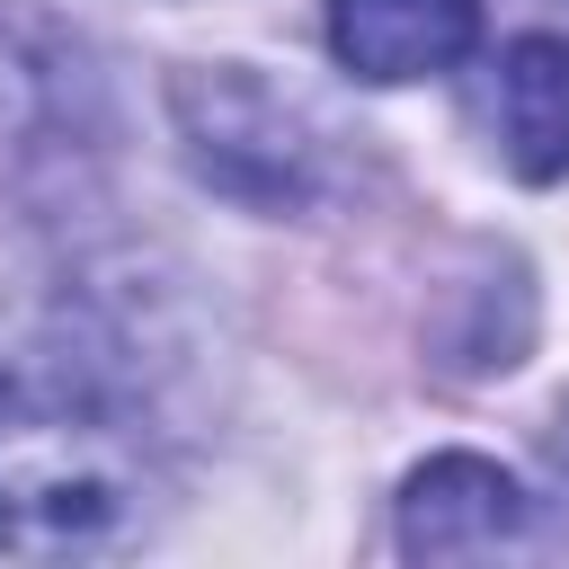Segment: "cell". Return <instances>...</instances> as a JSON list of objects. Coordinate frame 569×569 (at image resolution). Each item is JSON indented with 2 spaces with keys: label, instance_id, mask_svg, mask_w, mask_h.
<instances>
[{
  "label": "cell",
  "instance_id": "3957f363",
  "mask_svg": "<svg viewBox=\"0 0 569 569\" xmlns=\"http://www.w3.org/2000/svg\"><path fill=\"white\" fill-rule=\"evenodd\" d=\"M391 533L409 560H498L533 542V498L480 453H436L400 480Z\"/></svg>",
  "mask_w": 569,
  "mask_h": 569
},
{
  "label": "cell",
  "instance_id": "6da1fadb",
  "mask_svg": "<svg viewBox=\"0 0 569 569\" xmlns=\"http://www.w3.org/2000/svg\"><path fill=\"white\" fill-rule=\"evenodd\" d=\"M160 498L142 409L80 356L0 365V551L80 560L124 542Z\"/></svg>",
  "mask_w": 569,
  "mask_h": 569
},
{
  "label": "cell",
  "instance_id": "5b68a950",
  "mask_svg": "<svg viewBox=\"0 0 569 569\" xmlns=\"http://www.w3.org/2000/svg\"><path fill=\"white\" fill-rule=\"evenodd\" d=\"M489 142L516 178H569V36H516L489 80Z\"/></svg>",
  "mask_w": 569,
  "mask_h": 569
},
{
  "label": "cell",
  "instance_id": "277c9868",
  "mask_svg": "<svg viewBox=\"0 0 569 569\" xmlns=\"http://www.w3.org/2000/svg\"><path fill=\"white\" fill-rule=\"evenodd\" d=\"M329 44L356 80H427L480 44V0H329Z\"/></svg>",
  "mask_w": 569,
  "mask_h": 569
},
{
  "label": "cell",
  "instance_id": "8992f818",
  "mask_svg": "<svg viewBox=\"0 0 569 569\" xmlns=\"http://www.w3.org/2000/svg\"><path fill=\"white\" fill-rule=\"evenodd\" d=\"M551 471L569 480V409H560V427H551Z\"/></svg>",
  "mask_w": 569,
  "mask_h": 569
},
{
  "label": "cell",
  "instance_id": "7a4b0ae2",
  "mask_svg": "<svg viewBox=\"0 0 569 569\" xmlns=\"http://www.w3.org/2000/svg\"><path fill=\"white\" fill-rule=\"evenodd\" d=\"M178 133H187L196 169L240 204H302L320 178V142L302 133V116L231 62L178 80Z\"/></svg>",
  "mask_w": 569,
  "mask_h": 569
}]
</instances>
